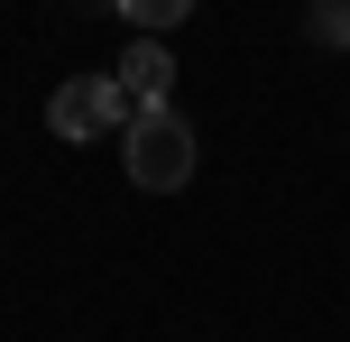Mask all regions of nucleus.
Returning <instances> with one entry per match:
<instances>
[{"label": "nucleus", "instance_id": "1", "mask_svg": "<svg viewBox=\"0 0 350 342\" xmlns=\"http://www.w3.org/2000/svg\"><path fill=\"white\" fill-rule=\"evenodd\" d=\"M120 167L139 195H185L193 167H203V139H193L185 111H139V121L120 130Z\"/></svg>", "mask_w": 350, "mask_h": 342}, {"label": "nucleus", "instance_id": "2", "mask_svg": "<svg viewBox=\"0 0 350 342\" xmlns=\"http://www.w3.org/2000/svg\"><path fill=\"white\" fill-rule=\"evenodd\" d=\"M46 130H55V139H102V130H129L111 74H65V84H55V102H46Z\"/></svg>", "mask_w": 350, "mask_h": 342}, {"label": "nucleus", "instance_id": "3", "mask_svg": "<svg viewBox=\"0 0 350 342\" xmlns=\"http://www.w3.org/2000/svg\"><path fill=\"white\" fill-rule=\"evenodd\" d=\"M111 93H120V111L139 121V111H175V56L157 37H139V47L111 65Z\"/></svg>", "mask_w": 350, "mask_h": 342}, {"label": "nucleus", "instance_id": "4", "mask_svg": "<svg viewBox=\"0 0 350 342\" xmlns=\"http://www.w3.org/2000/svg\"><path fill=\"white\" fill-rule=\"evenodd\" d=\"M129 19H139V28H148V37H166V28H175V19H185V0H129Z\"/></svg>", "mask_w": 350, "mask_h": 342}, {"label": "nucleus", "instance_id": "5", "mask_svg": "<svg viewBox=\"0 0 350 342\" xmlns=\"http://www.w3.org/2000/svg\"><path fill=\"white\" fill-rule=\"evenodd\" d=\"M314 37L323 47H350V10H314Z\"/></svg>", "mask_w": 350, "mask_h": 342}]
</instances>
